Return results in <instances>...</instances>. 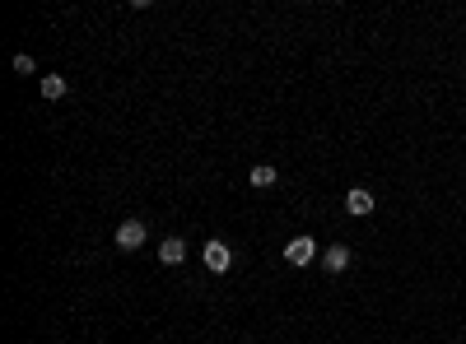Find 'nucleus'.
Wrapping results in <instances>:
<instances>
[{"label": "nucleus", "mask_w": 466, "mask_h": 344, "mask_svg": "<svg viewBox=\"0 0 466 344\" xmlns=\"http://www.w3.org/2000/svg\"><path fill=\"white\" fill-rule=\"evenodd\" d=\"M275 182H280V172H275V167H270V163H257V167H252V187H257V191L275 187Z\"/></svg>", "instance_id": "nucleus-7"}, {"label": "nucleus", "mask_w": 466, "mask_h": 344, "mask_svg": "<svg viewBox=\"0 0 466 344\" xmlns=\"http://www.w3.org/2000/svg\"><path fill=\"white\" fill-rule=\"evenodd\" d=\"M14 70H19V75H33V56H14Z\"/></svg>", "instance_id": "nucleus-9"}, {"label": "nucleus", "mask_w": 466, "mask_h": 344, "mask_svg": "<svg viewBox=\"0 0 466 344\" xmlns=\"http://www.w3.org/2000/svg\"><path fill=\"white\" fill-rule=\"evenodd\" d=\"M206 270H210V275H228V270H233V251H228V242H219V237H210V242H206Z\"/></svg>", "instance_id": "nucleus-1"}, {"label": "nucleus", "mask_w": 466, "mask_h": 344, "mask_svg": "<svg viewBox=\"0 0 466 344\" xmlns=\"http://www.w3.org/2000/svg\"><path fill=\"white\" fill-rule=\"evenodd\" d=\"M345 209L355 219H368V214H373V191H368V187H350L345 191Z\"/></svg>", "instance_id": "nucleus-4"}, {"label": "nucleus", "mask_w": 466, "mask_h": 344, "mask_svg": "<svg viewBox=\"0 0 466 344\" xmlns=\"http://www.w3.org/2000/svg\"><path fill=\"white\" fill-rule=\"evenodd\" d=\"M285 261L289 266H313V261H318V242H313V237H289L285 242Z\"/></svg>", "instance_id": "nucleus-2"}, {"label": "nucleus", "mask_w": 466, "mask_h": 344, "mask_svg": "<svg viewBox=\"0 0 466 344\" xmlns=\"http://www.w3.org/2000/svg\"><path fill=\"white\" fill-rule=\"evenodd\" d=\"M145 237H149V228L140 224V219L117 224V246H121V251H140V246H145Z\"/></svg>", "instance_id": "nucleus-3"}, {"label": "nucleus", "mask_w": 466, "mask_h": 344, "mask_svg": "<svg viewBox=\"0 0 466 344\" xmlns=\"http://www.w3.org/2000/svg\"><path fill=\"white\" fill-rule=\"evenodd\" d=\"M322 266H327V275H340V270L350 266V246H327V256H322Z\"/></svg>", "instance_id": "nucleus-6"}, {"label": "nucleus", "mask_w": 466, "mask_h": 344, "mask_svg": "<svg viewBox=\"0 0 466 344\" xmlns=\"http://www.w3.org/2000/svg\"><path fill=\"white\" fill-rule=\"evenodd\" d=\"M66 89H70L66 75H47L42 79V98H66Z\"/></svg>", "instance_id": "nucleus-8"}, {"label": "nucleus", "mask_w": 466, "mask_h": 344, "mask_svg": "<svg viewBox=\"0 0 466 344\" xmlns=\"http://www.w3.org/2000/svg\"><path fill=\"white\" fill-rule=\"evenodd\" d=\"M159 261L163 266H182V261H187V242H182V237H163L159 242Z\"/></svg>", "instance_id": "nucleus-5"}]
</instances>
